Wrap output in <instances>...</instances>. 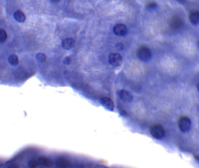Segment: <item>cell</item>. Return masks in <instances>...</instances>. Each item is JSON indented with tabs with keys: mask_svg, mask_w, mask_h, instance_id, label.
<instances>
[{
	"mask_svg": "<svg viewBox=\"0 0 199 168\" xmlns=\"http://www.w3.org/2000/svg\"><path fill=\"white\" fill-rule=\"evenodd\" d=\"M53 1H59V0H53Z\"/></svg>",
	"mask_w": 199,
	"mask_h": 168,
	"instance_id": "23",
	"label": "cell"
},
{
	"mask_svg": "<svg viewBox=\"0 0 199 168\" xmlns=\"http://www.w3.org/2000/svg\"><path fill=\"white\" fill-rule=\"evenodd\" d=\"M156 3L154 1H150L147 3V4H145V7L146 8H148V9H152L154 8L155 7H156Z\"/></svg>",
	"mask_w": 199,
	"mask_h": 168,
	"instance_id": "17",
	"label": "cell"
},
{
	"mask_svg": "<svg viewBox=\"0 0 199 168\" xmlns=\"http://www.w3.org/2000/svg\"><path fill=\"white\" fill-rule=\"evenodd\" d=\"M75 45V40L72 38H66L62 42V47L65 50L72 49Z\"/></svg>",
	"mask_w": 199,
	"mask_h": 168,
	"instance_id": "9",
	"label": "cell"
},
{
	"mask_svg": "<svg viewBox=\"0 0 199 168\" xmlns=\"http://www.w3.org/2000/svg\"><path fill=\"white\" fill-rule=\"evenodd\" d=\"M8 62L12 65H17L19 63V58L16 54H11L8 57Z\"/></svg>",
	"mask_w": 199,
	"mask_h": 168,
	"instance_id": "12",
	"label": "cell"
},
{
	"mask_svg": "<svg viewBox=\"0 0 199 168\" xmlns=\"http://www.w3.org/2000/svg\"><path fill=\"white\" fill-rule=\"evenodd\" d=\"M194 157L198 160H199V155H194Z\"/></svg>",
	"mask_w": 199,
	"mask_h": 168,
	"instance_id": "21",
	"label": "cell"
},
{
	"mask_svg": "<svg viewBox=\"0 0 199 168\" xmlns=\"http://www.w3.org/2000/svg\"><path fill=\"white\" fill-rule=\"evenodd\" d=\"M70 162L67 160H65V159H60L59 160H58L57 161V165L59 167H67L70 165Z\"/></svg>",
	"mask_w": 199,
	"mask_h": 168,
	"instance_id": "14",
	"label": "cell"
},
{
	"mask_svg": "<svg viewBox=\"0 0 199 168\" xmlns=\"http://www.w3.org/2000/svg\"><path fill=\"white\" fill-rule=\"evenodd\" d=\"M38 162L36 161V160H32L30 161L29 162V166L30 167H33V168H34V167H36L38 166Z\"/></svg>",
	"mask_w": 199,
	"mask_h": 168,
	"instance_id": "19",
	"label": "cell"
},
{
	"mask_svg": "<svg viewBox=\"0 0 199 168\" xmlns=\"http://www.w3.org/2000/svg\"><path fill=\"white\" fill-rule=\"evenodd\" d=\"M191 125V121L189 118L186 116H182L179 118L178 120V126L179 129L185 132L190 129Z\"/></svg>",
	"mask_w": 199,
	"mask_h": 168,
	"instance_id": "4",
	"label": "cell"
},
{
	"mask_svg": "<svg viewBox=\"0 0 199 168\" xmlns=\"http://www.w3.org/2000/svg\"><path fill=\"white\" fill-rule=\"evenodd\" d=\"M178 1H179V3H183L186 1V0H177Z\"/></svg>",
	"mask_w": 199,
	"mask_h": 168,
	"instance_id": "20",
	"label": "cell"
},
{
	"mask_svg": "<svg viewBox=\"0 0 199 168\" xmlns=\"http://www.w3.org/2000/svg\"><path fill=\"white\" fill-rule=\"evenodd\" d=\"M36 60L38 62H40V63H43L45 62V61L46 60V57L45 56V54L42 53H39L36 55Z\"/></svg>",
	"mask_w": 199,
	"mask_h": 168,
	"instance_id": "16",
	"label": "cell"
},
{
	"mask_svg": "<svg viewBox=\"0 0 199 168\" xmlns=\"http://www.w3.org/2000/svg\"><path fill=\"white\" fill-rule=\"evenodd\" d=\"M189 19L192 23H197L199 22V11L197 10H193L190 11Z\"/></svg>",
	"mask_w": 199,
	"mask_h": 168,
	"instance_id": "10",
	"label": "cell"
},
{
	"mask_svg": "<svg viewBox=\"0 0 199 168\" xmlns=\"http://www.w3.org/2000/svg\"><path fill=\"white\" fill-rule=\"evenodd\" d=\"M72 62V60H71V58L70 57H65L64 59V61H63V62L65 65H69L71 64Z\"/></svg>",
	"mask_w": 199,
	"mask_h": 168,
	"instance_id": "18",
	"label": "cell"
},
{
	"mask_svg": "<svg viewBox=\"0 0 199 168\" xmlns=\"http://www.w3.org/2000/svg\"><path fill=\"white\" fill-rule=\"evenodd\" d=\"M109 64L113 67H117L122 64V57L117 53H110L108 57Z\"/></svg>",
	"mask_w": 199,
	"mask_h": 168,
	"instance_id": "3",
	"label": "cell"
},
{
	"mask_svg": "<svg viewBox=\"0 0 199 168\" xmlns=\"http://www.w3.org/2000/svg\"><path fill=\"white\" fill-rule=\"evenodd\" d=\"M184 24L183 20L177 16H173L169 21V26L172 29H178L181 28Z\"/></svg>",
	"mask_w": 199,
	"mask_h": 168,
	"instance_id": "5",
	"label": "cell"
},
{
	"mask_svg": "<svg viewBox=\"0 0 199 168\" xmlns=\"http://www.w3.org/2000/svg\"><path fill=\"white\" fill-rule=\"evenodd\" d=\"M197 89L198 91L199 92V82H198L197 84Z\"/></svg>",
	"mask_w": 199,
	"mask_h": 168,
	"instance_id": "22",
	"label": "cell"
},
{
	"mask_svg": "<svg viewBox=\"0 0 199 168\" xmlns=\"http://www.w3.org/2000/svg\"><path fill=\"white\" fill-rule=\"evenodd\" d=\"M7 39V34L6 31L3 29H0V42L1 43L4 42Z\"/></svg>",
	"mask_w": 199,
	"mask_h": 168,
	"instance_id": "15",
	"label": "cell"
},
{
	"mask_svg": "<svg viewBox=\"0 0 199 168\" xmlns=\"http://www.w3.org/2000/svg\"><path fill=\"white\" fill-rule=\"evenodd\" d=\"M39 163H40L42 165L45 166H49L51 165V161L50 160L45 157V156H41L39 158L38 160Z\"/></svg>",
	"mask_w": 199,
	"mask_h": 168,
	"instance_id": "13",
	"label": "cell"
},
{
	"mask_svg": "<svg viewBox=\"0 0 199 168\" xmlns=\"http://www.w3.org/2000/svg\"><path fill=\"white\" fill-rule=\"evenodd\" d=\"M137 55L140 60L146 61L150 58L151 52L148 47L145 46H142L138 48L137 50Z\"/></svg>",
	"mask_w": 199,
	"mask_h": 168,
	"instance_id": "2",
	"label": "cell"
},
{
	"mask_svg": "<svg viewBox=\"0 0 199 168\" xmlns=\"http://www.w3.org/2000/svg\"><path fill=\"white\" fill-rule=\"evenodd\" d=\"M127 32V27L123 24H117L113 28V32L117 36H124L126 34Z\"/></svg>",
	"mask_w": 199,
	"mask_h": 168,
	"instance_id": "8",
	"label": "cell"
},
{
	"mask_svg": "<svg viewBox=\"0 0 199 168\" xmlns=\"http://www.w3.org/2000/svg\"><path fill=\"white\" fill-rule=\"evenodd\" d=\"M101 104L104 106L106 109L110 111H113L115 108V105L113 100L108 97H102L100 100Z\"/></svg>",
	"mask_w": 199,
	"mask_h": 168,
	"instance_id": "7",
	"label": "cell"
},
{
	"mask_svg": "<svg viewBox=\"0 0 199 168\" xmlns=\"http://www.w3.org/2000/svg\"><path fill=\"white\" fill-rule=\"evenodd\" d=\"M150 133L155 139H161L163 137L165 131L163 127L159 124H154L150 127Z\"/></svg>",
	"mask_w": 199,
	"mask_h": 168,
	"instance_id": "1",
	"label": "cell"
},
{
	"mask_svg": "<svg viewBox=\"0 0 199 168\" xmlns=\"http://www.w3.org/2000/svg\"><path fill=\"white\" fill-rule=\"evenodd\" d=\"M118 95L120 98L126 102H130L132 100V99H133V97H132L131 92L125 89L120 90L119 92Z\"/></svg>",
	"mask_w": 199,
	"mask_h": 168,
	"instance_id": "6",
	"label": "cell"
},
{
	"mask_svg": "<svg viewBox=\"0 0 199 168\" xmlns=\"http://www.w3.org/2000/svg\"><path fill=\"white\" fill-rule=\"evenodd\" d=\"M15 19L19 22H23L26 20V16L25 14L21 11H17L14 15Z\"/></svg>",
	"mask_w": 199,
	"mask_h": 168,
	"instance_id": "11",
	"label": "cell"
}]
</instances>
